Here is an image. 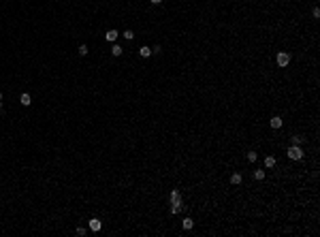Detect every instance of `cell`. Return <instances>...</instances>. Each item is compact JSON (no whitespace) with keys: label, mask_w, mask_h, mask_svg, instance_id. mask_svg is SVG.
Returning <instances> with one entry per match:
<instances>
[{"label":"cell","mask_w":320,"mask_h":237,"mask_svg":"<svg viewBox=\"0 0 320 237\" xmlns=\"http://www.w3.org/2000/svg\"><path fill=\"white\" fill-rule=\"evenodd\" d=\"M182 195H179V190L177 188H173L171 190V214H179L182 212Z\"/></svg>","instance_id":"obj_1"},{"label":"cell","mask_w":320,"mask_h":237,"mask_svg":"<svg viewBox=\"0 0 320 237\" xmlns=\"http://www.w3.org/2000/svg\"><path fill=\"white\" fill-rule=\"evenodd\" d=\"M288 158H290V160H301V158H303V150L299 145H290V147H288Z\"/></svg>","instance_id":"obj_2"},{"label":"cell","mask_w":320,"mask_h":237,"mask_svg":"<svg viewBox=\"0 0 320 237\" xmlns=\"http://www.w3.org/2000/svg\"><path fill=\"white\" fill-rule=\"evenodd\" d=\"M278 64H280V66H288V64H290V54L280 51V54H278Z\"/></svg>","instance_id":"obj_3"},{"label":"cell","mask_w":320,"mask_h":237,"mask_svg":"<svg viewBox=\"0 0 320 237\" xmlns=\"http://www.w3.org/2000/svg\"><path fill=\"white\" fill-rule=\"evenodd\" d=\"M88 226H90V231H94V233H98V231L103 229V222H100V220H98V218H92V220H90V222H88Z\"/></svg>","instance_id":"obj_4"},{"label":"cell","mask_w":320,"mask_h":237,"mask_svg":"<svg viewBox=\"0 0 320 237\" xmlns=\"http://www.w3.org/2000/svg\"><path fill=\"white\" fill-rule=\"evenodd\" d=\"M117 37H120V32H117V30H107V34H105V38H107L109 43L117 41Z\"/></svg>","instance_id":"obj_5"},{"label":"cell","mask_w":320,"mask_h":237,"mask_svg":"<svg viewBox=\"0 0 320 237\" xmlns=\"http://www.w3.org/2000/svg\"><path fill=\"white\" fill-rule=\"evenodd\" d=\"M139 56H141V58H150V56H151V47H147V45H143V47L139 49Z\"/></svg>","instance_id":"obj_6"},{"label":"cell","mask_w":320,"mask_h":237,"mask_svg":"<svg viewBox=\"0 0 320 237\" xmlns=\"http://www.w3.org/2000/svg\"><path fill=\"white\" fill-rule=\"evenodd\" d=\"M269 124H271V128H282V118H278V115H275V118H271V120H269Z\"/></svg>","instance_id":"obj_7"},{"label":"cell","mask_w":320,"mask_h":237,"mask_svg":"<svg viewBox=\"0 0 320 237\" xmlns=\"http://www.w3.org/2000/svg\"><path fill=\"white\" fill-rule=\"evenodd\" d=\"M19 103H21L24 107H28V105L32 103V98H30V94H21V98H19Z\"/></svg>","instance_id":"obj_8"},{"label":"cell","mask_w":320,"mask_h":237,"mask_svg":"<svg viewBox=\"0 0 320 237\" xmlns=\"http://www.w3.org/2000/svg\"><path fill=\"white\" fill-rule=\"evenodd\" d=\"M182 226H184L186 231H190V229L194 226V220H192V218H184V222H182Z\"/></svg>","instance_id":"obj_9"},{"label":"cell","mask_w":320,"mask_h":237,"mask_svg":"<svg viewBox=\"0 0 320 237\" xmlns=\"http://www.w3.org/2000/svg\"><path fill=\"white\" fill-rule=\"evenodd\" d=\"M265 167H267V169L275 167V156H267V158H265Z\"/></svg>","instance_id":"obj_10"},{"label":"cell","mask_w":320,"mask_h":237,"mask_svg":"<svg viewBox=\"0 0 320 237\" xmlns=\"http://www.w3.org/2000/svg\"><path fill=\"white\" fill-rule=\"evenodd\" d=\"M122 51H124V49H122L120 45H113V47H111V56H115V58H120V56H122Z\"/></svg>","instance_id":"obj_11"},{"label":"cell","mask_w":320,"mask_h":237,"mask_svg":"<svg viewBox=\"0 0 320 237\" xmlns=\"http://www.w3.org/2000/svg\"><path fill=\"white\" fill-rule=\"evenodd\" d=\"M241 180H243L241 173H233V175H230V184H241Z\"/></svg>","instance_id":"obj_12"},{"label":"cell","mask_w":320,"mask_h":237,"mask_svg":"<svg viewBox=\"0 0 320 237\" xmlns=\"http://www.w3.org/2000/svg\"><path fill=\"white\" fill-rule=\"evenodd\" d=\"M122 37L126 38V41H132V38H134V32H132V30H124V32H122Z\"/></svg>","instance_id":"obj_13"},{"label":"cell","mask_w":320,"mask_h":237,"mask_svg":"<svg viewBox=\"0 0 320 237\" xmlns=\"http://www.w3.org/2000/svg\"><path fill=\"white\" fill-rule=\"evenodd\" d=\"M290 141H292V145H301V143H303V137H301V135H295Z\"/></svg>","instance_id":"obj_14"},{"label":"cell","mask_w":320,"mask_h":237,"mask_svg":"<svg viewBox=\"0 0 320 237\" xmlns=\"http://www.w3.org/2000/svg\"><path fill=\"white\" fill-rule=\"evenodd\" d=\"M254 180H265V171L256 169V171H254Z\"/></svg>","instance_id":"obj_15"},{"label":"cell","mask_w":320,"mask_h":237,"mask_svg":"<svg viewBox=\"0 0 320 237\" xmlns=\"http://www.w3.org/2000/svg\"><path fill=\"white\" fill-rule=\"evenodd\" d=\"M256 158H258L256 152H248V160H250V163H256Z\"/></svg>","instance_id":"obj_16"},{"label":"cell","mask_w":320,"mask_h":237,"mask_svg":"<svg viewBox=\"0 0 320 237\" xmlns=\"http://www.w3.org/2000/svg\"><path fill=\"white\" fill-rule=\"evenodd\" d=\"M79 56H88V47L85 45H79Z\"/></svg>","instance_id":"obj_17"},{"label":"cell","mask_w":320,"mask_h":237,"mask_svg":"<svg viewBox=\"0 0 320 237\" xmlns=\"http://www.w3.org/2000/svg\"><path fill=\"white\" fill-rule=\"evenodd\" d=\"M75 233H77V235H79V237H81V235H85V229H83V226H79V229H77Z\"/></svg>","instance_id":"obj_18"},{"label":"cell","mask_w":320,"mask_h":237,"mask_svg":"<svg viewBox=\"0 0 320 237\" xmlns=\"http://www.w3.org/2000/svg\"><path fill=\"white\" fill-rule=\"evenodd\" d=\"M312 15H314V17H320V9H318V7H316V9L312 11Z\"/></svg>","instance_id":"obj_19"},{"label":"cell","mask_w":320,"mask_h":237,"mask_svg":"<svg viewBox=\"0 0 320 237\" xmlns=\"http://www.w3.org/2000/svg\"><path fill=\"white\" fill-rule=\"evenodd\" d=\"M150 2H151V4H160L162 0H150Z\"/></svg>","instance_id":"obj_20"},{"label":"cell","mask_w":320,"mask_h":237,"mask_svg":"<svg viewBox=\"0 0 320 237\" xmlns=\"http://www.w3.org/2000/svg\"><path fill=\"white\" fill-rule=\"evenodd\" d=\"M0 107H2V94H0Z\"/></svg>","instance_id":"obj_21"}]
</instances>
